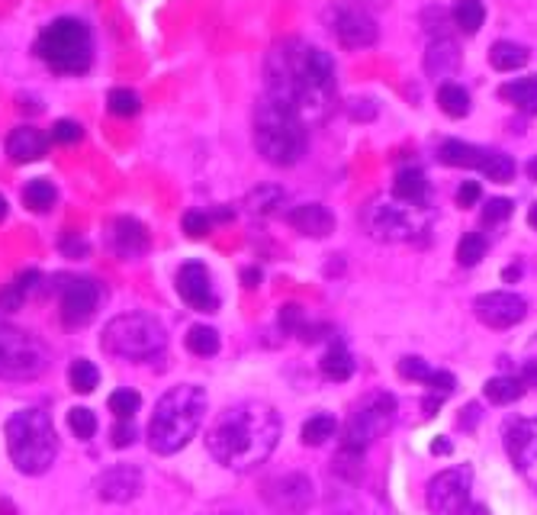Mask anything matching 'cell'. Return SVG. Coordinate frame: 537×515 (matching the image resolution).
I'll return each mask as SVG.
<instances>
[{"instance_id":"29","label":"cell","mask_w":537,"mask_h":515,"mask_svg":"<svg viewBox=\"0 0 537 515\" xmlns=\"http://www.w3.org/2000/svg\"><path fill=\"white\" fill-rule=\"evenodd\" d=\"M502 97L515 103V107H521L525 113H537V75L502 84Z\"/></svg>"},{"instance_id":"23","label":"cell","mask_w":537,"mask_h":515,"mask_svg":"<svg viewBox=\"0 0 537 515\" xmlns=\"http://www.w3.org/2000/svg\"><path fill=\"white\" fill-rule=\"evenodd\" d=\"M393 197L409 206H425L428 200V181L419 168H402L393 181Z\"/></svg>"},{"instance_id":"22","label":"cell","mask_w":537,"mask_h":515,"mask_svg":"<svg viewBox=\"0 0 537 515\" xmlns=\"http://www.w3.org/2000/svg\"><path fill=\"white\" fill-rule=\"evenodd\" d=\"M460 68V49H457V42L451 39H438V42H431V49L425 52V71H428V78H447V75H454V71Z\"/></svg>"},{"instance_id":"6","label":"cell","mask_w":537,"mask_h":515,"mask_svg":"<svg viewBox=\"0 0 537 515\" xmlns=\"http://www.w3.org/2000/svg\"><path fill=\"white\" fill-rule=\"evenodd\" d=\"M36 55L55 75H84L94 62V36L74 17L52 20L36 39Z\"/></svg>"},{"instance_id":"46","label":"cell","mask_w":537,"mask_h":515,"mask_svg":"<svg viewBox=\"0 0 537 515\" xmlns=\"http://www.w3.org/2000/svg\"><path fill=\"white\" fill-rule=\"evenodd\" d=\"M84 136V129L74 123V120H58L52 126V142H62V145H74V142H81Z\"/></svg>"},{"instance_id":"47","label":"cell","mask_w":537,"mask_h":515,"mask_svg":"<svg viewBox=\"0 0 537 515\" xmlns=\"http://www.w3.org/2000/svg\"><path fill=\"white\" fill-rule=\"evenodd\" d=\"M110 441H113V448H126L136 441V425H132V419H123V422H116L113 425V432H110Z\"/></svg>"},{"instance_id":"14","label":"cell","mask_w":537,"mask_h":515,"mask_svg":"<svg viewBox=\"0 0 537 515\" xmlns=\"http://www.w3.org/2000/svg\"><path fill=\"white\" fill-rule=\"evenodd\" d=\"M264 506L274 515H303L312 503H316V487L306 474H280L271 477L261 487Z\"/></svg>"},{"instance_id":"9","label":"cell","mask_w":537,"mask_h":515,"mask_svg":"<svg viewBox=\"0 0 537 515\" xmlns=\"http://www.w3.org/2000/svg\"><path fill=\"white\" fill-rule=\"evenodd\" d=\"M393 419H396V396L386 390L367 393L364 400L351 409L345 432H341V445L367 451L370 441H377L383 432H390Z\"/></svg>"},{"instance_id":"43","label":"cell","mask_w":537,"mask_h":515,"mask_svg":"<svg viewBox=\"0 0 537 515\" xmlns=\"http://www.w3.org/2000/svg\"><path fill=\"white\" fill-rule=\"evenodd\" d=\"M512 210H515V203L509 197H492L483 206V223L486 226H499V223H505V219L512 216Z\"/></svg>"},{"instance_id":"4","label":"cell","mask_w":537,"mask_h":515,"mask_svg":"<svg viewBox=\"0 0 537 515\" xmlns=\"http://www.w3.org/2000/svg\"><path fill=\"white\" fill-rule=\"evenodd\" d=\"M7 454L20 474L39 477L52 467L58 454L55 422L46 409H20L7 419Z\"/></svg>"},{"instance_id":"27","label":"cell","mask_w":537,"mask_h":515,"mask_svg":"<svg viewBox=\"0 0 537 515\" xmlns=\"http://www.w3.org/2000/svg\"><path fill=\"white\" fill-rule=\"evenodd\" d=\"M521 393H525V380L521 377H492L483 387V396L496 406H509L515 400H521Z\"/></svg>"},{"instance_id":"38","label":"cell","mask_w":537,"mask_h":515,"mask_svg":"<svg viewBox=\"0 0 537 515\" xmlns=\"http://www.w3.org/2000/svg\"><path fill=\"white\" fill-rule=\"evenodd\" d=\"M486 239L480 232H467L464 239L457 242V261L464 264V268H473V264H480L483 255H486Z\"/></svg>"},{"instance_id":"57","label":"cell","mask_w":537,"mask_h":515,"mask_svg":"<svg viewBox=\"0 0 537 515\" xmlns=\"http://www.w3.org/2000/svg\"><path fill=\"white\" fill-rule=\"evenodd\" d=\"M4 219H7V200L0 197V223H4Z\"/></svg>"},{"instance_id":"8","label":"cell","mask_w":537,"mask_h":515,"mask_svg":"<svg viewBox=\"0 0 537 515\" xmlns=\"http://www.w3.org/2000/svg\"><path fill=\"white\" fill-rule=\"evenodd\" d=\"M49 367V348L36 335L0 319V380H36Z\"/></svg>"},{"instance_id":"52","label":"cell","mask_w":537,"mask_h":515,"mask_svg":"<svg viewBox=\"0 0 537 515\" xmlns=\"http://www.w3.org/2000/svg\"><path fill=\"white\" fill-rule=\"evenodd\" d=\"M242 281H245L248 287H255V284H261V271H255V268H248V271H245V277H242Z\"/></svg>"},{"instance_id":"15","label":"cell","mask_w":537,"mask_h":515,"mask_svg":"<svg viewBox=\"0 0 537 515\" xmlns=\"http://www.w3.org/2000/svg\"><path fill=\"white\" fill-rule=\"evenodd\" d=\"M505 451L515 470L537 490V419H509L505 422Z\"/></svg>"},{"instance_id":"24","label":"cell","mask_w":537,"mask_h":515,"mask_svg":"<svg viewBox=\"0 0 537 515\" xmlns=\"http://www.w3.org/2000/svg\"><path fill=\"white\" fill-rule=\"evenodd\" d=\"M319 371H322L328 380H338V384H345V380L354 377V358H351V351L341 345V342H332V345H328L325 355H322V361H319Z\"/></svg>"},{"instance_id":"25","label":"cell","mask_w":537,"mask_h":515,"mask_svg":"<svg viewBox=\"0 0 537 515\" xmlns=\"http://www.w3.org/2000/svg\"><path fill=\"white\" fill-rule=\"evenodd\" d=\"M438 155H441L444 165H451V168H480L483 158H486V149H476V145L447 139L438 149Z\"/></svg>"},{"instance_id":"54","label":"cell","mask_w":537,"mask_h":515,"mask_svg":"<svg viewBox=\"0 0 537 515\" xmlns=\"http://www.w3.org/2000/svg\"><path fill=\"white\" fill-rule=\"evenodd\" d=\"M502 277H505V281H518L521 271H518V268H505V271H502Z\"/></svg>"},{"instance_id":"58","label":"cell","mask_w":537,"mask_h":515,"mask_svg":"<svg viewBox=\"0 0 537 515\" xmlns=\"http://www.w3.org/2000/svg\"><path fill=\"white\" fill-rule=\"evenodd\" d=\"M361 4H383V0H361Z\"/></svg>"},{"instance_id":"10","label":"cell","mask_w":537,"mask_h":515,"mask_svg":"<svg viewBox=\"0 0 537 515\" xmlns=\"http://www.w3.org/2000/svg\"><path fill=\"white\" fill-rule=\"evenodd\" d=\"M364 223L370 235H377L380 242H412L415 235L428 229L422 206H409L402 200H377L367 210Z\"/></svg>"},{"instance_id":"2","label":"cell","mask_w":537,"mask_h":515,"mask_svg":"<svg viewBox=\"0 0 537 515\" xmlns=\"http://www.w3.org/2000/svg\"><path fill=\"white\" fill-rule=\"evenodd\" d=\"M280 441V416L274 406L267 403H235L222 409L216 422L206 429V451L213 461L238 470H255L274 454Z\"/></svg>"},{"instance_id":"40","label":"cell","mask_w":537,"mask_h":515,"mask_svg":"<svg viewBox=\"0 0 537 515\" xmlns=\"http://www.w3.org/2000/svg\"><path fill=\"white\" fill-rule=\"evenodd\" d=\"M332 467H335L345 480H357V477H361V470H364V451H361V448H345V445H341V451H338V458H335Z\"/></svg>"},{"instance_id":"30","label":"cell","mask_w":537,"mask_h":515,"mask_svg":"<svg viewBox=\"0 0 537 515\" xmlns=\"http://www.w3.org/2000/svg\"><path fill=\"white\" fill-rule=\"evenodd\" d=\"M489 65L496 71H515L521 65H528V49L518 46V42H496L489 49Z\"/></svg>"},{"instance_id":"34","label":"cell","mask_w":537,"mask_h":515,"mask_svg":"<svg viewBox=\"0 0 537 515\" xmlns=\"http://www.w3.org/2000/svg\"><path fill=\"white\" fill-rule=\"evenodd\" d=\"M335 429H338V422L332 416H312V419H306L300 438H303V445L316 448V445H325V441L335 435Z\"/></svg>"},{"instance_id":"55","label":"cell","mask_w":537,"mask_h":515,"mask_svg":"<svg viewBox=\"0 0 537 515\" xmlns=\"http://www.w3.org/2000/svg\"><path fill=\"white\" fill-rule=\"evenodd\" d=\"M528 178H531V181H537V158H531V161H528Z\"/></svg>"},{"instance_id":"49","label":"cell","mask_w":537,"mask_h":515,"mask_svg":"<svg viewBox=\"0 0 537 515\" xmlns=\"http://www.w3.org/2000/svg\"><path fill=\"white\" fill-rule=\"evenodd\" d=\"M58 248H62L65 258H84L87 255V242L78 239V235H65V239L58 242Z\"/></svg>"},{"instance_id":"20","label":"cell","mask_w":537,"mask_h":515,"mask_svg":"<svg viewBox=\"0 0 537 515\" xmlns=\"http://www.w3.org/2000/svg\"><path fill=\"white\" fill-rule=\"evenodd\" d=\"M287 223L300 235H309V239H325V235L335 232V213L322 203H306L287 213Z\"/></svg>"},{"instance_id":"18","label":"cell","mask_w":537,"mask_h":515,"mask_svg":"<svg viewBox=\"0 0 537 515\" xmlns=\"http://www.w3.org/2000/svg\"><path fill=\"white\" fill-rule=\"evenodd\" d=\"M142 493V470L132 464H116L103 470V477L97 480V496L107 499V503H129Z\"/></svg>"},{"instance_id":"16","label":"cell","mask_w":537,"mask_h":515,"mask_svg":"<svg viewBox=\"0 0 537 515\" xmlns=\"http://www.w3.org/2000/svg\"><path fill=\"white\" fill-rule=\"evenodd\" d=\"M473 313L483 326L502 332V329L518 326V322L525 319L528 303L521 300L518 293H483V297H476Z\"/></svg>"},{"instance_id":"42","label":"cell","mask_w":537,"mask_h":515,"mask_svg":"<svg viewBox=\"0 0 537 515\" xmlns=\"http://www.w3.org/2000/svg\"><path fill=\"white\" fill-rule=\"evenodd\" d=\"M68 429L74 432V438H94L97 435V416L91 409H84V406H78V409H71L68 412Z\"/></svg>"},{"instance_id":"50","label":"cell","mask_w":537,"mask_h":515,"mask_svg":"<svg viewBox=\"0 0 537 515\" xmlns=\"http://www.w3.org/2000/svg\"><path fill=\"white\" fill-rule=\"evenodd\" d=\"M476 200H480V184H476V181L460 184V190H457V206H473Z\"/></svg>"},{"instance_id":"32","label":"cell","mask_w":537,"mask_h":515,"mask_svg":"<svg viewBox=\"0 0 537 515\" xmlns=\"http://www.w3.org/2000/svg\"><path fill=\"white\" fill-rule=\"evenodd\" d=\"M187 351L197 358H213L219 355V332L213 326H193L187 332Z\"/></svg>"},{"instance_id":"51","label":"cell","mask_w":537,"mask_h":515,"mask_svg":"<svg viewBox=\"0 0 537 515\" xmlns=\"http://www.w3.org/2000/svg\"><path fill=\"white\" fill-rule=\"evenodd\" d=\"M422 403H425V416H431V412L441 409V396H428V400H422Z\"/></svg>"},{"instance_id":"17","label":"cell","mask_w":537,"mask_h":515,"mask_svg":"<svg viewBox=\"0 0 537 515\" xmlns=\"http://www.w3.org/2000/svg\"><path fill=\"white\" fill-rule=\"evenodd\" d=\"M177 293L190 309H200V313H213L219 309V297L213 290V277L206 271V264L200 261H187L177 271Z\"/></svg>"},{"instance_id":"33","label":"cell","mask_w":537,"mask_h":515,"mask_svg":"<svg viewBox=\"0 0 537 515\" xmlns=\"http://www.w3.org/2000/svg\"><path fill=\"white\" fill-rule=\"evenodd\" d=\"M480 171L486 174L489 181L509 184V181L515 178V161H512L509 155H502V152H489V149H486V158H483Z\"/></svg>"},{"instance_id":"28","label":"cell","mask_w":537,"mask_h":515,"mask_svg":"<svg viewBox=\"0 0 537 515\" xmlns=\"http://www.w3.org/2000/svg\"><path fill=\"white\" fill-rule=\"evenodd\" d=\"M438 103H441V110L451 116V120H464V116L470 113V94L454 81H444L438 87Z\"/></svg>"},{"instance_id":"12","label":"cell","mask_w":537,"mask_h":515,"mask_svg":"<svg viewBox=\"0 0 537 515\" xmlns=\"http://www.w3.org/2000/svg\"><path fill=\"white\" fill-rule=\"evenodd\" d=\"M473 470L467 464L447 467L428 483V509L435 515H467L473 509Z\"/></svg>"},{"instance_id":"26","label":"cell","mask_w":537,"mask_h":515,"mask_svg":"<svg viewBox=\"0 0 537 515\" xmlns=\"http://www.w3.org/2000/svg\"><path fill=\"white\" fill-rule=\"evenodd\" d=\"M39 277H42L39 271H23L10 287L0 290V309H4V313H17V309L23 306V300H26L29 293H33V287L39 284Z\"/></svg>"},{"instance_id":"1","label":"cell","mask_w":537,"mask_h":515,"mask_svg":"<svg viewBox=\"0 0 537 515\" xmlns=\"http://www.w3.org/2000/svg\"><path fill=\"white\" fill-rule=\"evenodd\" d=\"M264 84V97L290 110L303 126H319L335 110V65L328 52L309 42H277L264 58Z\"/></svg>"},{"instance_id":"44","label":"cell","mask_w":537,"mask_h":515,"mask_svg":"<svg viewBox=\"0 0 537 515\" xmlns=\"http://www.w3.org/2000/svg\"><path fill=\"white\" fill-rule=\"evenodd\" d=\"M396 371H399L402 380H415V384H428L431 374H435L422 358H402Z\"/></svg>"},{"instance_id":"45","label":"cell","mask_w":537,"mask_h":515,"mask_svg":"<svg viewBox=\"0 0 537 515\" xmlns=\"http://www.w3.org/2000/svg\"><path fill=\"white\" fill-rule=\"evenodd\" d=\"M181 226H184V232L190 235V239H203V235L213 229V216L206 210H190V213H184Z\"/></svg>"},{"instance_id":"41","label":"cell","mask_w":537,"mask_h":515,"mask_svg":"<svg viewBox=\"0 0 537 515\" xmlns=\"http://www.w3.org/2000/svg\"><path fill=\"white\" fill-rule=\"evenodd\" d=\"M280 203H283V190L277 184H264L258 190H251V197H248V206L255 213H274Z\"/></svg>"},{"instance_id":"35","label":"cell","mask_w":537,"mask_h":515,"mask_svg":"<svg viewBox=\"0 0 537 515\" xmlns=\"http://www.w3.org/2000/svg\"><path fill=\"white\" fill-rule=\"evenodd\" d=\"M68 377H71V387L78 390V393H94L97 384H100V371H97L91 361H84V358L71 361Z\"/></svg>"},{"instance_id":"37","label":"cell","mask_w":537,"mask_h":515,"mask_svg":"<svg viewBox=\"0 0 537 515\" xmlns=\"http://www.w3.org/2000/svg\"><path fill=\"white\" fill-rule=\"evenodd\" d=\"M107 107H110L113 116L129 120V116H136L142 110V100H139V94H132L129 87H113L110 97H107Z\"/></svg>"},{"instance_id":"53","label":"cell","mask_w":537,"mask_h":515,"mask_svg":"<svg viewBox=\"0 0 537 515\" xmlns=\"http://www.w3.org/2000/svg\"><path fill=\"white\" fill-rule=\"evenodd\" d=\"M431 451H435V454H438V451L447 454V451H451V441H447V438H438L435 445H431Z\"/></svg>"},{"instance_id":"19","label":"cell","mask_w":537,"mask_h":515,"mask_svg":"<svg viewBox=\"0 0 537 515\" xmlns=\"http://www.w3.org/2000/svg\"><path fill=\"white\" fill-rule=\"evenodd\" d=\"M152 245V235L139 223V219L123 216L110 226V248L119 258H142Z\"/></svg>"},{"instance_id":"59","label":"cell","mask_w":537,"mask_h":515,"mask_svg":"<svg viewBox=\"0 0 537 515\" xmlns=\"http://www.w3.org/2000/svg\"><path fill=\"white\" fill-rule=\"evenodd\" d=\"M213 515H235V512H213Z\"/></svg>"},{"instance_id":"7","label":"cell","mask_w":537,"mask_h":515,"mask_svg":"<svg viewBox=\"0 0 537 515\" xmlns=\"http://www.w3.org/2000/svg\"><path fill=\"white\" fill-rule=\"evenodd\" d=\"M100 345L119 361L145 364L161 358V351L168 348V332L148 313H123L107 322V329L100 335Z\"/></svg>"},{"instance_id":"48","label":"cell","mask_w":537,"mask_h":515,"mask_svg":"<svg viewBox=\"0 0 537 515\" xmlns=\"http://www.w3.org/2000/svg\"><path fill=\"white\" fill-rule=\"evenodd\" d=\"M303 326H306L303 313H300L296 306H287V309L280 313V329H283V332H300Z\"/></svg>"},{"instance_id":"56","label":"cell","mask_w":537,"mask_h":515,"mask_svg":"<svg viewBox=\"0 0 537 515\" xmlns=\"http://www.w3.org/2000/svg\"><path fill=\"white\" fill-rule=\"evenodd\" d=\"M528 223H531V226L537 229V203L531 206V213H528Z\"/></svg>"},{"instance_id":"31","label":"cell","mask_w":537,"mask_h":515,"mask_svg":"<svg viewBox=\"0 0 537 515\" xmlns=\"http://www.w3.org/2000/svg\"><path fill=\"white\" fill-rule=\"evenodd\" d=\"M58 194H55V184L52 181H29L23 187V206L26 210H33V213H49L52 206H55Z\"/></svg>"},{"instance_id":"39","label":"cell","mask_w":537,"mask_h":515,"mask_svg":"<svg viewBox=\"0 0 537 515\" xmlns=\"http://www.w3.org/2000/svg\"><path fill=\"white\" fill-rule=\"evenodd\" d=\"M139 406H142V396H139V390H129V387H119V390H113L110 393V409L116 412L119 419H132L139 412Z\"/></svg>"},{"instance_id":"21","label":"cell","mask_w":537,"mask_h":515,"mask_svg":"<svg viewBox=\"0 0 537 515\" xmlns=\"http://www.w3.org/2000/svg\"><path fill=\"white\" fill-rule=\"evenodd\" d=\"M49 145H52V136H46V132H39L33 126H20L7 136V155L17 161V165H29V161H39L46 155Z\"/></svg>"},{"instance_id":"36","label":"cell","mask_w":537,"mask_h":515,"mask_svg":"<svg viewBox=\"0 0 537 515\" xmlns=\"http://www.w3.org/2000/svg\"><path fill=\"white\" fill-rule=\"evenodd\" d=\"M483 20H486V10L480 7V0H460L454 7V23L464 29V33H480Z\"/></svg>"},{"instance_id":"13","label":"cell","mask_w":537,"mask_h":515,"mask_svg":"<svg viewBox=\"0 0 537 515\" xmlns=\"http://www.w3.org/2000/svg\"><path fill=\"white\" fill-rule=\"evenodd\" d=\"M325 23L332 29V36L338 39L341 49H370L380 39V29L374 23V17L364 7L354 4H332L325 10Z\"/></svg>"},{"instance_id":"11","label":"cell","mask_w":537,"mask_h":515,"mask_svg":"<svg viewBox=\"0 0 537 515\" xmlns=\"http://www.w3.org/2000/svg\"><path fill=\"white\" fill-rule=\"evenodd\" d=\"M52 287L58 290V313H62V326L71 329V332L84 329L100 309L103 287L94 281V277H74V274L55 277Z\"/></svg>"},{"instance_id":"5","label":"cell","mask_w":537,"mask_h":515,"mask_svg":"<svg viewBox=\"0 0 537 515\" xmlns=\"http://www.w3.org/2000/svg\"><path fill=\"white\" fill-rule=\"evenodd\" d=\"M251 129H255V149L264 161L280 168L296 165L306 155V126L296 120L290 110H283L274 100H258L255 107V120H251Z\"/></svg>"},{"instance_id":"3","label":"cell","mask_w":537,"mask_h":515,"mask_svg":"<svg viewBox=\"0 0 537 515\" xmlns=\"http://www.w3.org/2000/svg\"><path fill=\"white\" fill-rule=\"evenodd\" d=\"M203 416H206L203 387H193V384L171 387L155 403L152 419H148V445H152L155 454H177L190 445L193 435H197Z\"/></svg>"}]
</instances>
